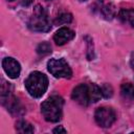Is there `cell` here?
Returning <instances> with one entry per match:
<instances>
[{
	"label": "cell",
	"instance_id": "cell-1",
	"mask_svg": "<svg viewBox=\"0 0 134 134\" xmlns=\"http://www.w3.org/2000/svg\"><path fill=\"white\" fill-rule=\"evenodd\" d=\"M102 90L95 84H80L72 90L71 97L82 106H88L91 103H96L102 97Z\"/></svg>",
	"mask_w": 134,
	"mask_h": 134
},
{
	"label": "cell",
	"instance_id": "cell-2",
	"mask_svg": "<svg viewBox=\"0 0 134 134\" xmlns=\"http://www.w3.org/2000/svg\"><path fill=\"white\" fill-rule=\"evenodd\" d=\"M63 104V98L58 95H53L44 100L41 105V112L45 120L49 122L59 121L62 118Z\"/></svg>",
	"mask_w": 134,
	"mask_h": 134
},
{
	"label": "cell",
	"instance_id": "cell-3",
	"mask_svg": "<svg viewBox=\"0 0 134 134\" xmlns=\"http://www.w3.org/2000/svg\"><path fill=\"white\" fill-rule=\"evenodd\" d=\"M25 87L27 92L32 97H41L47 90L48 79L44 73L40 71H34L25 80Z\"/></svg>",
	"mask_w": 134,
	"mask_h": 134
},
{
	"label": "cell",
	"instance_id": "cell-4",
	"mask_svg": "<svg viewBox=\"0 0 134 134\" xmlns=\"http://www.w3.org/2000/svg\"><path fill=\"white\" fill-rule=\"evenodd\" d=\"M28 26L34 31H48L51 28V22L48 18L47 12L42 5L37 4L35 6Z\"/></svg>",
	"mask_w": 134,
	"mask_h": 134
},
{
	"label": "cell",
	"instance_id": "cell-5",
	"mask_svg": "<svg viewBox=\"0 0 134 134\" xmlns=\"http://www.w3.org/2000/svg\"><path fill=\"white\" fill-rule=\"evenodd\" d=\"M48 71L55 77L70 79L72 70L64 59H50L47 63Z\"/></svg>",
	"mask_w": 134,
	"mask_h": 134
},
{
	"label": "cell",
	"instance_id": "cell-6",
	"mask_svg": "<svg viewBox=\"0 0 134 134\" xmlns=\"http://www.w3.org/2000/svg\"><path fill=\"white\" fill-rule=\"evenodd\" d=\"M94 118L96 124L102 128H109L116 119L115 111L110 107H99L95 110Z\"/></svg>",
	"mask_w": 134,
	"mask_h": 134
},
{
	"label": "cell",
	"instance_id": "cell-7",
	"mask_svg": "<svg viewBox=\"0 0 134 134\" xmlns=\"http://www.w3.org/2000/svg\"><path fill=\"white\" fill-rule=\"evenodd\" d=\"M2 67L5 73L12 77V79H17L20 75L21 67L18 61H16L14 58H5L2 61Z\"/></svg>",
	"mask_w": 134,
	"mask_h": 134
},
{
	"label": "cell",
	"instance_id": "cell-8",
	"mask_svg": "<svg viewBox=\"0 0 134 134\" xmlns=\"http://www.w3.org/2000/svg\"><path fill=\"white\" fill-rule=\"evenodd\" d=\"M74 36H75V34L72 29H70L68 27H62L55 31V34L53 36V41L55 42L57 45L61 46V45L66 44L67 42L71 41L74 38Z\"/></svg>",
	"mask_w": 134,
	"mask_h": 134
},
{
	"label": "cell",
	"instance_id": "cell-9",
	"mask_svg": "<svg viewBox=\"0 0 134 134\" xmlns=\"http://www.w3.org/2000/svg\"><path fill=\"white\" fill-rule=\"evenodd\" d=\"M118 18L121 22L134 26V9H127V8L120 9L118 13Z\"/></svg>",
	"mask_w": 134,
	"mask_h": 134
},
{
	"label": "cell",
	"instance_id": "cell-10",
	"mask_svg": "<svg viewBox=\"0 0 134 134\" xmlns=\"http://www.w3.org/2000/svg\"><path fill=\"white\" fill-rule=\"evenodd\" d=\"M120 95L124 99L132 100L134 98V86L131 83H124L120 86Z\"/></svg>",
	"mask_w": 134,
	"mask_h": 134
},
{
	"label": "cell",
	"instance_id": "cell-11",
	"mask_svg": "<svg viewBox=\"0 0 134 134\" xmlns=\"http://www.w3.org/2000/svg\"><path fill=\"white\" fill-rule=\"evenodd\" d=\"M99 8H100V14H102V16H103L104 19H106V20H111V19L115 16V13H116L115 6H114V4H112V3H110V2L103 4Z\"/></svg>",
	"mask_w": 134,
	"mask_h": 134
},
{
	"label": "cell",
	"instance_id": "cell-12",
	"mask_svg": "<svg viewBox=\"0 0 134 134\" xmlns=\"http://www.w3.org/2000/svg\"><path fill=\"white\" fill-rule=\"evenodd\" d=\"M16 130L19 133H34V127L26 120H19L16 124Z\"/></svg>",
	"mask_w": 134,
	"mask_h": 134
},
{
	"label": "cell",
	"instance_id": "cell-13",
	"mask_svg": "<svg viewBox=\"0 0 134 134\" xmlns=\"http://www.w3.org/2000/svg\"><path fill=\"white\" fill-rule=\"evenodd\" d=\"M72 21V15L69 13H63L61 14L54 21V23L57 25H61V24H67L70 23Z\"/></svg>",
	"mask_w": 134,
	"mask_h": 134
},
{
	"label": "cell",
	"instance_id": "cell-14",
	"mask_svg": "<svg viewBox=\"0 0 134 134\" xmlns=\"http://www.w3.org/2000/svg\"><path fill=\"white\" fill-rule=\"evenodd\" d=\"M37 52L41 55H45L51 52V46L48 42H42L37 47Z\"/></svg>",
	"mask_w": 134,
	"mask_h": 134
},
{
	"label": "cell",
	"instance_id": "cell-15",
	"mask_svg": "<svg viewBox=\"0 0 134 134\" xmlns=\"http://www.w3.org/2000/svg\"><path fill=\"white\" fill-rule=\"evenodd\" d=\"M100 90H102V95L105 98H109L113 95V88L109 84H103L100 86Z\"/></svg>",
	"mask_w": 134,
	"mask_h": 134
},
{
	"label": "cell",
	"instance_id": "cell-16",
	"mask_svg": "<svg viewBox=\"0 0 134 134\" xmlns=\"http://www.w3.org/2000/svg\"><path fill=\"white\" fill-rule=\"evenodd\" d=\"M53 133H66L67 131L62 127V126H59V127H57V128H54L53 129V131H52Z\"/></svg>",
	"mask_w": 134,
	"mask_h": 134
},
{
	"label": "cell",
	"instance_id": "cell-17",
	"mask_svg": "<svg viewBox=\"0 0 134 134\" xmlns=\"http://www.w3.org/2000/svg\"><path fill=\"white\" fill-rule=\"evenodd\" d=\"M32 1L34 0H21V4L23 6H28V5H30L32 3Z\"/></svg>",
	"mask_w": 134,
	"mask_h": 134
},
{
	"label": "cell",
	"instance_id": "cell-18",
	"mask_svg": "<svg viewBox=\"0 0 134 134\" xmlns=\"http://www.w3.org/2000/svg\"><path fill=\"white\" fill-rule=\"evenodd\" d=\"M131 67H132V68L134 69V58H133V59L131 60Z\"/></svg>",
	"mask_w": 134,
	"mask_h": 134
},
{
	"label": "cell",
	"instance_id": "cell-19",
	"mask_svg": "<svg viewBox=\"0 0 134 134\" xmlns=\"http://www.w3.org/2000/svg\"><path fill=\"white\" fill-rule=\"evenodd\" d=\"M79 1H81V2H85V1H87V0H79Z\"/></svg>",
	"mask_w": 134,
	"mask_h": 134
},
{
	"label": "cell",
	"instance_id": "cell-20",
	"mask_svg": "<svg viewBox=\"0 0 134 134\" xmlns=\"http://www.w3.org/2000/svg\"><path fill=\"white\" fill-rule=\"evenodd\" d=\"M7 1H14V0H7Z\"/></svg>",
	"mask_w": 134,
	"mask_h": 134
},
{
	"label": "cell",
	"instance_id": "cell-21",
	"mask_svg": "<svg viewBox=\"0 0 134 134\" xmlns=\"http://www.w3.org/2000/svg\"><path fill=\"white\" fill-rule=\"evenodd\" d=\"M47 1H49V0H47Z\"/></svg>",
	"mask_w": 134,
	"mask_h": 134
}]
</instances>
